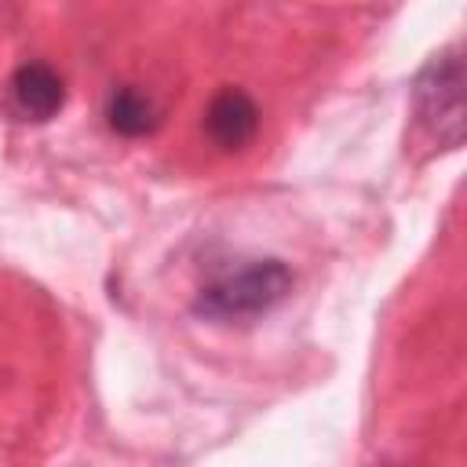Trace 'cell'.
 <instances>
[{
  "instance_id": "6da1fadb",
  "label": "cell",
  "mask_w": 467,
  "mask_h": 467,
  "mask_svg": "<svg viewBox=\"0 0 467 467\" xmlns=\"http://www.w3.org/2000/svg\"><path fill=\"white\" fill-rule=\"evenodd\" d=\"M292 292V270L281 259H252L241 270L204 285L193 299V314L208 321H252L270 314Z\"/></svg>"
},
{
  "instance_id": "7a4b0ae2",
  "label": "cell",
  "mask_w": 467,
  "mask_h": 467,
  "mask_svg": "<svg viewBox=\"0 0 467 467\" xmlns=\"http://www.w3.org/2000/svg\"><path fill=\"white\" fill-rule=\"evenodd\" d=\"M416 117L420 124L445 146H460L463 139V62L460 51H445L423 66L416 77Z\"/></svg>"
},
{
  "instance_id": "3957f363",
  "label": "cell",
  "mask_w": 467,
  "mask_h": 467,
  "mask_svg": "<svg viewBox=\"0 0 467 467\" xmlns=\"http://www.w3.org/2000/svg\"><path fill=\"white\" fill-rule=\"evenodd\" d=\"M259 131V106L252 102L248 91L241 88H226L219 91L208 109H204V135L223 150V153H234V150H244Z\"/></svg>"
},
{
  "instance_id": "277c9868",
  "label": "cell",
  "mask_w": 467,
  "mask_h": 467,
  "mask_svg": "<svg viewBox=\"0 0 467 467\" xmlns=\"http://www.w3.org/2000/svg\"><path fill=\"white\" fill-rule=\"evenodd\" d=\"M11 95H15V106L33 120H51L66 102L62 77L47 62L18 66L15 77H11Z\"/></svg>"
},
{
  "instance_id": "5b68a950",
  "label": "cell",
  "mask_w": 467,
  "mask_h": 467,
  "mask_svg": "<svg viewBox=\"0 0 467 467\" xmlns=\"http://www.w3.org/2000/svg\"><path fill=\"white\" fill-rule=\"evenodd\" d=\"M106 120H109V128H113L117 135L139 139V135H150V131L157 128V106H153V99H150L142 88L124 84V88H117V91L109 95V102H106Z\"/></svg>"
}]
</instances>
